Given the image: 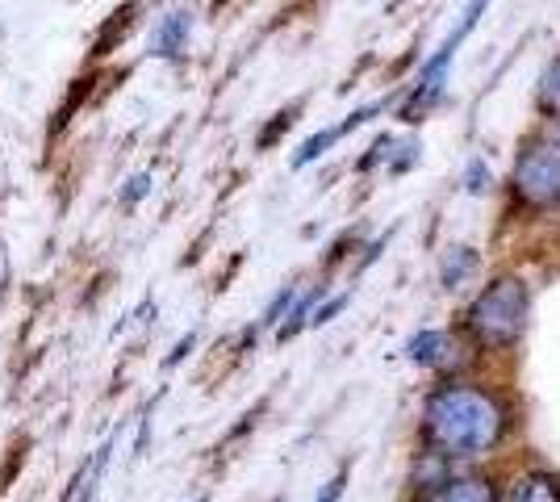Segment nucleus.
Returning <instances> with one entry per match:
<instances>
[{"label": "nucleus", "mask_w": 560, "mask_h": 502, "mask_svg": "<svg viewBox=\"0 0 560 502\" xmlns=\"http://www.w3.org/2000/svg\"><path fill=\"white\" fill-rule=\"evenodd\" d=\"M427 435L452 456H481L502 435V410L481 389L447 385L427 402Z\"/></svg>", "instance_id": "nucleus-1"}, {"label": "nucleus", "mask_w": 560, "mask_h": 502, "mask_svg": "<svg viewBox=\"0 0 560 502\" xmlns=\"http://www.w3.org/2000/svg\"><path fill=\"white\" fill-rule=\"evenodd\" d=\"M523 327H527V285L514 277H498L468 306V331L486 348H511Z\"/></svg>", "instance_id": "nucleus-2"}, {"label": "nucleus", "mask_w": 560, "mask_h": 502, "mask_svg": "<svg viewBox=\"0 0 560 502\" xmlns=\"http://www.w3.org/2000/svg\"><path fill=\"white\" fill-rule=\"evenodd\" d=\"M514 192L532 206H560V147L539 143L514 164Z\"/></svg>", "instance_id": "nucleus-3"}, {"label": "nucleus", "mask_w": 560, "mask_h": 502, "mask_svg": "<svg viewBox=\"0 0 560 502\" xmlns=\"http://www.w3.org/2000/svg\"><path fill=\"white\" fill-rule=\"evenodd\" d=\"M188 30H192V17H188L185 9L164 13L160 25H155V34H151V55L155 59H176L188 47Z\"/></svg>", "instance_id": "nucleus-4"}, {"label": "nucleus", "mask_w": 560, "mask_h": 502, "mask_svg": "<svg viewBox=\"0 0 560 502\" xmlns=\"http://www.w3.org/2000/svg\"><path fill=\"white\" fill-rule=\"evenodd\" d=\"M447 352H452V339L444 331H422L406 343V357L419 364H447Z\"/></svg>", "instance_id": "nucleus-5"}, {"label": "nucleus", "mask_w": 560, "mask_h": 502, "mask_svg": "<svg viewBox=\"0 0 560 502\" xmlns=\"http://www.w3.org/2000/svg\"><path fill=\"white\" fill-rule=\"evenodd\" d=\"M422 502H493V486H490V481H477V478L447 481L444 490L427 494Z\"/></svg>", "instance_id": "nucleus-6"}, {"label": "nucleus", "mask_w": 560, "mask_h": 502, "mask_svg": "<svg viewBox=\"0 0 560 502\" xmlns=\"http://www.w3.org/2000/svg\"><path fill=\"white\" fill-rule=\"evenodd\" d=\"M481 268V260H477V252L472 247H452L444 256V268H440V277H444V285L447 289H456V285H465L468 277Z\"/></svg>", "instance_id": "nucleus-7"}, {"label": "nucleus", "mask_w": 560, "mask_h": 502, "mask_svg": "<svg viewBox=\"0 0 560 502\" xmlns=\"http://www.w3.org/2000/svg\"><path fill=\"white\" fill-rule=\"evenodd\" d=\"M511 502H560V481L548 474H527V478H518Z\"/></svg>", "instance_id": "nucleus-8"}, {"label": "nucleus", "mask_w": 560, "mask_h": 502, "mask_svg": "<svg viewBox=\"0 0 560 502\" xmlns=\"http://www.w3.org/2000/svg\"><path fill=\"white\" fill-rule=\"evenodd\" d=\"M343 139V130L339 126H330V130H318L314 139H305L302 147H298V155H293V167H305V164H314L323 151H327L330 143H339Z\"/></svg>", "instance_id": "nucleus-9"}, {"label": "nucleus", "mask_w": 560, "mask_h": 502, "mask_svg": "<svg viewBox=\"0 0 560 502\" xmlns=\"http://www.w3.org/2000/svg\"><path fill=\"white\" fill-rule=\"evenodd\" d=\"M539 109L544 114H560V59L548 63V72L539 75Z\"/></svg>", "instance_id": "nucleus-10"}, {"label": "nucleus", "mask_w": 560, "mask_h": 502, "mask_svg": "<svg viewBox=\"0 0 560 502\" xmlns=\"http://www.w3.org/2000/svg\"><path fill=\"white\" fill-rule=\"evenodd\" d=\"M318 297H323V289H314V293H305L302 302H298V306H293V311H289V323H284V327H280V339H293V335L302 331L305 323H310V314H314V302H318Z\"/></svg>", "instance_id": "nucleus-11"}, {"label": "nucleus", "mask_w": 560, "mask_h": 502, "mask_svg": "<svg viewBox=\"0 0 560 502\" xmlns=\"http://www.w3.org/2000/svg\"><path fill=\"white\" fill-rule=\"evenodd\" d=\"M289 306H298V289H280L277 297H272V306L264 311V327H277L280 318L289 314Z\"/></svg>", "instance_id": "nucleus-12"}, {"label": "nucleus", "mask_w": 560, "mask_h": 502, "mask_svg": "<svg viewBox=\"0 0 560 502\" xmlns=\"http://www.w3.org/2000/svg\"><path fill=\"white\" fill-rule=\"evenodd\" d=\"M465 189L468 192H486V189H490V167H486V160H468Z\"/></svg>", "instance_id": "nucleus-13"}, {"label": "nucleus", "mask_w": 560, "mask_h": 502, "mask_svg": "<svg viewBox=\"0 0 560 502\" xmlns=\"http://www.w3.org/2000/svg\"><path fill=\"white\" fill-rule=\"evenodd\" d=\"M343 306H348V293H339V297H330L327 306H318V311H314V318H310V323H314V327H323V323H330V318H335V314L343 311Z\"/></svg>", "instance_id": "nucleus-14"}, {"label": "nucleus", "mask_w": 560, "mask_h": 502, "mask_svg": "<svg viewBox=\"0 0 560 502\" xmlns=\"http://www.w3.org/2000/svg\"><path fill=\"white\" fill-rule=\"evenodd\" d=\"M147 192H151V176H130V185H126V192H121V201H126V206H135V201H139V197H147Z\"/></svg>", "instance_id": "nucleus-15"}, {"label": "nucleus", "mask_w": 560, "mask_h": 502, "mask_svg": "<svg viewBox=\"0 0 560 502\" xmlns=\"http://www.w3.org/2000/svg\"><path fill=\"white\" fill-rule=\"evenodd\" d=\"M343 486H348V474L330 478V481H327V490H323V494H318L314 502H339V494H343Z\"/></svg>", "instance_id": "nucleus-16"}, {"label": "nucleus", "mask_w": 560, "mask_h": 502, "mask_svg": "<svg viewBox=\"0 0 560 502\" xmlns=\"http://www.w3.org/2000/svg\"><path fill=\"white\" fill-rule=\"evenodd\" d=\"M192 343H197V335L188 331V335H185V339H180V343H176V352H172V357H167V360H164L167 369H176V364H180V360H185V357H188V348H192Z\"/></svg>", "instance_id": "nucleus-17"}]
</instances>
